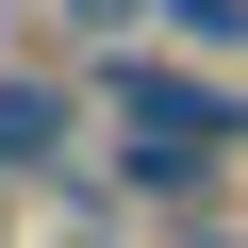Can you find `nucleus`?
Wrapping results in <instances>:
<instances>
[{
    "instance_id": "f257e3e1",
    "label": "nucleus",
    "mask_w": 248,
    "mask_h": 248,
    "mask_svg": "<svg viewBox=\"0 0 248 248\" xmlns=\"http://www.w3.org/2000/svg\"><path fill=\"white\" fill-rule=\"evenodd\" d=\"M83 99L116 116V199H215V166H248V83L232 66L199 83L133 33V50H83Z\"/></svg>"
},
{
    "instance_id": "7ed1b4c3",
    "label": "nucleus",
    "mask_w": 248,
    "mask_h": 248,
    "mask_svg": "<svg viewBox=\"0 0 248 248\" xmlns=\"http://www.w3.org/2000/svg\"><path fill=\"white\" fill-rule=\"evenodd\" d=\"M149 33H182V50H215V66H248V0H149Z\"/></svg>"
},
{
    "instance_id": "20e7f679",
    "label": "nucleus",
    "mask_w": 248,
    "mask_h": 248,
    "mask_svg": "<svg viewBox=\"0 0 248 248\" xmlns=\"http://www.w3.org/2000/svg\"><path fill=\"white\" fill-rule=\"evenodd\" d=\"M66 17H83V50H133V33H149V0H66Z\"/></svg>"
},
{
    "instance_id": "f03ea898",
    "label": "nucleus",
    "mask_w": 248,
    "mask_h": 248,
    "mask_svg": "<svg viewBox=\"0 0 248 248\" xmlns=\"http://www.w3.org/2000/svg\"><path fill=\"white\" fill-rule=\"evenodd\" d=\"M83 116H99V99H83L66 66H0V182H66V166H83Z\"/></svg>"
},
{
    "instance_id": "423d86ee",
    "label": "nucleus",
    "mask_w": 248,
    "mask_h": 248,
    "mask_svg": "<svg viewBox=\"0 0 248 248\" xmlns=\"http://www.w3.org/2000/svg\"><path fill=\"white\" fill-rule=\"evenodd\" d=\"M0 199H17V182H0ZM0 248H17V215H0Z\"/></svg>"
},
{
    "instance_id": "0eeeda50",
    "label": "nucleus",
    "mask_w": 248,
    "mask_h": 248,
    "mask_svg": "<svg viewBox=\"0 0 248 248\" xmlns=\"http://www.w3.org/2000/svg\"><path fill=\"white\" fill-rule=\"evenodd\" d=\"M83 248H116V232H83Z\"/></svg>"
},
{
    "instance_id": "39448f33",
    "label": "nucleus",
    "mask_w": 248,
    "mask_h": 248,
    "mask_svg": "<svg viewBox=\"0 0 248 248\" xmlns=\"http://www.w3.org/2000/svg\"><path fill=\"white\" fill-rule=\"evenodd\" d=\"M182 248H232V232H215V215H199V232H182Z\"/></svg>"
}]
</instances>
